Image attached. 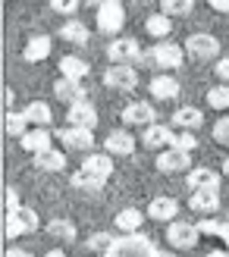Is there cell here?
Segmentation results:
<instances>
[{
  "instance_id": "6da1fadb",
  "label": "cell",
  "mask_w": 229,
  "mask_h": 257,
  "mask_svg": "<svg viewBox=\"0 0 229 257\" xmlns=\"http://www.w3.org/2000/svg\"><path fill=\"white\" fill-rule=\"evenodd\" d=\"M163 251L142 232H123L113 238V245L104 251V257H160Z\"/></svg>"
},
{
  "instance_id": "7a4b0ae2",
  "label": "cell",
  "mask_w": 229,
  "mask_h": 257,
  "mask_svg": "<svg viewBox=\"0 0 229 257\" xmlns=\"http://www.w3.org/2000/svg\"><path fill=\"white\" fill-rule=\"evenodd\" d=\"M185 60V44H173V41H157L148 50V63H154L157 69H179Z\"/></svg>"
},
{
  "instance_id": "3957f363",
  "label": "cell",
  "mask_w": 229,
  "mask_h": 257,
  "mask_svg": "<svg viewBox=\"0 0 229 257\" xmlns=\"http://www.w3.org/2000/svg\"><path fill=\"white\" fill-rule=\"evenodd\" d=\"M167 241H170V248L188 251V248H195L198 241H201V229H198V223H179V220H173L167 226Z\"/></svg>"
},
{
  "instance_id": "277c9868",
  "label": "cell",
  "mask_w": 229,
  "mask_h": 257,
  "mask_svg": "<svg viewBox=\"0 0 229 257\" xmlns=\"http://www.w3.org/2000/svg\"><path fill=\"white\" fill-rule=\"evenodd\" d=\"M104 85L113 88V91H132L138 85V72H135L132 63H113L104 72Z\"/></svg>"
},
{
  "instance_id": "5b68a950",
  "label": "cell",
  "mask_w": 229,
  "mask_h": 257,
  "mask_svg": "<svg viewBox=\"0 0 229 257\" xmlns=\"http://www.w3.org/2000/svg\"><path fill=\"white\" fill-rule=\"evenodd\" d=\"M185 54L192 60H213L220 54V41L207 32H195V35H188V41H185Z\"/></svg>"
},
{
  "instance_id": "8992f818",
  "label": "cell",
  "mask_w": 229,
  "mask_h": 257,
  "mask_svg": "<svg viewBox=\"0 0 229 257\" xmlns=\"http://www.w3.org/2000/svg\"><path fill=\"white\" fill-rule=\"evenodd\" d=\"M38 229V213L32 207H16L7 213V238H19L25 232H35Z\"/></svg>"
},
{
  "instance_id": "52a82bcc",
  "label": "cell",
  "mask_w": 229,
  "mask_h": 257,
  "mask_svg": "<svg viewBox=\"0 0 229 257\" xmlns=\"http://www.w3.org/2000/svg\"><path fill=\"white\" fill-rule=\"evenodd\" d=\"M142 145L145 148H154V151H167L176 145V125L167 122H151L145 132H142Z\"/></svg>"
},
{
  "instance_id": "ba28073f",
  "label": "cell",
  "mask_w": 229,
  "mask_h": 257,
  "mask_svg": "<svg viewBox=\"0 0 229 257\" xmlns=\"http://www.w3.org/2000/svg\"><path fill=\"white\" fill-rule=\"evenodd\" d=\"M123 25H126L123 4H120V0H107V4L97 10V29L104 32V35H117Z\"/></svg>"
},
{
  "instance_id": "9c48e42d",
  "label": "cell",
  "mask_w": 229,
  "mask_h": 257,
  "mask_svg": "<svg viewBox=\"0 0 229 257\" xmlns=\"http://www.w3.org/2000/svg\"><path fill=\"white\" fill-rule=\"evenodd\" d=\"M57 141L63 148H72V151H91L94 148V132L91 128H82V125H66L57 132Z\"/></svg>"
},
{
  "instance_id": "30bf717a",
  "label": "cell",
  "mask_w": 229,
  "mask_h": 257,
  "mask_svg": "<svg viewBox=\"0 0 229 257\" xmlns=\"http://www.w3.org/2000/svg\"><path fill=\"white\" fill-rule=\"evenodd\" d=\"M123 122L126 125H142L148 128L151 122H157V113H154V104H148V100H132V104L123 107Z\"/></svg>"
},
{
  "instance_id": "8fae6325",
  "label": "cell",
  "mask_w": 229,
  "mask_h": 257,
  "mask_svg": "<svg viewBox=\"0 0 229 257\" xmlns=\"http://www.w3.org/2000/svg\"><path fill=\"white\" fill-rule=\"evenodd\" d=\"M157 170L160 173H185L188 163H192V151H182V148H167L157 154Z\"/></svg>"
},
{
  "instance_id": "7c38bea8",
  "label": "cell",
  "mask_w": 229,
  "mask_h": 257,
  "mask_svg": "<svg viewBox=\"0 0 229 257\" xmlns=\"http://www.w3.org/2000/svg\"><path fill=\"white\" fill-rule=\"evenodd\" d=\"M107 57L110 63H135V60H142V44L135 38H113L107 47Z\"/></svg>"
},
{
  "instance_id": "4fadbf2b",
  "label": "cell",
  "mask_w": 229,
  "mask_h": 257,
  "mask_svg": "<svg viewBox=\"0 0 229 257\" xmlns=\"http://www.w3.org/2000/svg\"><path fill=\"white\" fill-rule=\"evenodd\" d=\"M66 122L69 125H82V128H94L97 125V107L88 104V97L75 100V104H69V110H66Z\"/></svg>"
},
{
  "instance_id": "5bb4252c",
  "label": "cell",
  "mask_w": 229,
  "mask_h": 257,
  "mask_svg": "<svg viewBox=\"0 0 229 257\" xmlns=\"http://www.w3.org/2000/svg\"><path fill=\"white\" fill-rule=\"evenodd\" d=\"M188 207L198 213H217L220 207V188H195L188 198Z\"/></svg>"
},
{
  "instance_id": "9a60e30c",
  "label": "cell",
  "mask_w": 229,
  "mask_h": 257,
  "mask_svg": "<svg viewBox=\"0 0 229 257\" xmlns=\"http://www.w3.org/2000/svg\"><path fill=\"white\" fill-rule=\"evenodd\" d=\"M104 148H107V154H113V157H129L135 151V138H132V132H126V128H117V132L107 135Z\"/></svg>"
},
{
  "instance_id": "2e32d148",
  "label": "cell",
  "mask_w": 229,
  "mask_h": 257,
  "mask_svg": "<svg viewBox=\"0 0 229 257\" xmlns=\"http://www.w3.org/2000/svg\"><path fill=\"white\" fill-rule=\"evenodd\" d=\"M35 166L41 173H63L66 170V154L57 151V148H44L35 154Z\"/></svg>"
},
{
  "instance_id": "e0dca14e",
  "label": "cell",
  "mask_w": 229,
  "mask_h": 257,
  "mask_svg": "<svg viewBox=\"0 0 229 257\" xmlns=\"http://www.w3.org/2000/svg\"><path fill=\"white\" fill-rule=\"evenodd\" d=\"M148 216L154 223H173L176 216H179V204H176L173 198H154L148 204Z\"/></svg>"
},
{
  "instance_id": "ac0fdd59",
  "label": "cell",
  "mask_w": 229,
  "mask_h": 257,
  "mask_svg": "<svg viewBox=\"0 0 229 257\" xmlns=\"http://www.w3.org/2000/svg\"><path fill=\"white\" fill-rule=\"evenodd\" d=\"M54 94L60 100H66V104H75V100H85V85L79 79H66V75H60L54 82Z\"/></svg>"
},
{
  "instance_id": "d6986e66",
  "label": "cell",
  "mask_w": 229,
  "mask_h": 257,
  "mask_svg": "<svg viewBox=\"0 0 229 257\" xmlns=\"http://www.w3.org/2000/svg\"><path fill=\"white\" fill-rule=\"evenodd\" d=\"M82 170L94 173V176H100V179H110V173H113V154L88 151V154H85V160H82Z\"/></svg>"
},
{
  "instance_id": "ffe728a7",
  "label": "cell",
  "mask_w": 229,
  "mask_h": 257,
  "mask_svg": "<svg viewBox=\"0 0 229 257\" xmlns=\"http://www.w3.org/2000/svg\"><path fill=\"white\" fill-rule=\"evenodd\" d=\"M19 141H22V148H25V151L38 154V151L50 148V141H54V135L47 132V125H32V128H29V132H25Z\"/></svg>"
},
{
  "instance_id": "44dd1931",
  "label": "cell",
  "mask_w": 229,
  "mask_h": 257,
  "mask_svg": "<svg viewBox=\"0 0 229 257\" xmlns=\"http://www.w3.org/2000/svg\"><path fill=\"white\" fill-rule=\"evenodd\" d=\"M220 179L223 173H213L207 166H195V170H188V188H220Z\"/></svg>"
},
{
  "instance_id": "7402d4cb",
  "label": "cell",
  "mask_w": 229,
  "mask_h": 257,
  "mask_svg": "<svg viewBox=\"0 0 229 257\" xmlns=\"http://www.w3.org/2000/svg\"><path fill=\"white\" fill-rule=\"evenodd\" d=\"M142 223H145V213L138 207H123L117 216H113V226H117L120 232H138Z\"/></svg>"
},
{
  "instance_id": "603a6c76",
  "label": "cell",
  "mask_w": 229,
  "mask_h": 257,
  "mask_svg": "<svg viewBox=\"0 0 229 257\" xmlns=\"http://www.w3.org/2000/svg\"><path fill=\"white\" fill-rule=\"evenodd\" d=\"M47 235L54 241H63V245H72V241L79 238V229H75L72 220H50L47 223Z\"/></svg>"
},
{
  "instance_id": "cb8c5ba5",
  "label": "cell",
  "mask_w": 229,
  "mask_h": 257,
  "mask_svg": "<svg viewBox=\"0 0 229 257\" xmlns=\"http://www.w3.org/2000/svg\"><path fill=\"white\" fill-rule=\"evenodd\" d=\"M173 125L176 128H192V132H198L201 125H204V113H201L198 107H179L173 113Z\"/></svg>"
},
{
  "instance_id": "d4e9b609",
  "label": "cell",
  "mask_w": 229,
  "mask_h": 257,
  "mask_svg": "<svg viewBox=\"0 0 229 257\" xmlns=\"http://www.w3.org/2000/svg\"><path fill=\"white\" fill-rule=\"evenodd\" d=\"M107 185V179H100L94 173H88V170H79V173H72V188H79V191H88V195H100Z\"/></svg>"
},
{
  "instance_id": "484cf974",
  "label": "cell",
  "mask_w": 229,
  "mask_h": 257,
  "mask_svg": "<svg viewBox=\"0 0 229 257\" xmlns=\"http://www.w3.org/2000/svg\"><path fill=\"white\" fill-rule=\"evenodd\" d=\"M47 57H50V38L47 35H38L22 47V60L25 63H38V60H47Z\"/></svg>"
},
{
  "instance_id": "4316f807",
  "label": "cell",
  "mask_w": 229,
  "mask_h": 257,
  "mask_svg": "<svg viewBox=\"0 0 229 257\" xmlns=\"http://www.w3.org/2000/svg\"><path fill=\"white\" fill-rule=\"evenodd\" d=\"M151 94L160 100H173V97H179V82L173 75H154L151 79Z\"/></svg>"
},
{
  "instance_id": "83f0119b",
  "label": "cell",
  "mask_w": 229,
  "mask_h": 257,
  "mask_svg": "<svg viewBox=\"0 0 229 257\" xmlns=\"http://www.w3.org/2000/svg\"><path fill=\"white\" fill-rule=\"evenodd\" d=\"M60 38L63 41H69V44H75V47H82V44H88V29H85V22H63L60 25Z\"/></svg>"
},
{
  "instance_id": "f1b7e54d",
  "label": "cell",
  "mask_w": 229,
  "mask_h": 257,
  "mask_svg": "<svg viewBox=\"0 0 229 257\" xmlns=\"http://www.w3.org/2000/svg\"><path fill=\"white\" fill-rule=\"evenodd\" d=\"M145 29H148V35H151V38H157V41H163V38H167V35L173 32V22H170V16H167V13H154V16H148Z\"/></svg>"
},
{
  "instance_id": "f546056e",
  "label": "cell",
  "mask_w": 229,
  "mask_h": 257,
  "mask_svg": "<svg viewBox=\"0 0 229 257\" xmlns=\"http://www.w3.org/2000/svg\"><path fill=\"white\" fill-rule=\"evenodd\" d=\"M60 72L66 75V79H79V82H85V75H88V63L82 60V57H63L60 60Z\"/></svg>"
},
{
  "instance_id": "4dcf8cb0",
  "label": "cell",
  "mask_w": 229,
  "mask_h": 257,
  "mask_svg": "<svg viewBox=\"0 0 229 257\" xmlns=\"http://www.w3.org/2000/svg\"><path fill=\"white\" fill-rule=\"evenodd\" d=\"M25 116H29L32 125H50L54 122V113H50V107L44 100H32V104L25 107Z\"/></svg>"
},
{
  "instance_id": "1f68e13d",
  "label": "cell",
  "mask_w": 229,
  "mask_h": 257,
  "mask_svg": "<svg viewBox=\"0 0 229 257\" xmlns=\"http://www.w3.org/2000/svg\"><path fill=\"white\" fill-rule=\"evenodd\" d=\"M4 122H7V132H10V135H16V138H22L25 132H29V125H32L29 116H25V110H22V113H7V119H4Z\"/></svg>"
},
{
  "instance_id": "d6a6232c",
  "label": "cell",
  "mask_w": 229,
  "mask_h": 257,
  "mask_svg": "<svg viewBox=\"0 0 229 257\" xmlns=\"http://www.w3.org/2000/svg\"><path fill=\"white\" fill-rule=\"evenodd\" d=\"M160 10L167 16H188L195 10V0H160Z\"/></svg>"
},
{
  "instance_id": "836d02e7",
  "label": "cell",
  "mask_w": 229,
  "mask_h": 257,
  "mask_svg": "<svg viewBox=\"0 0 229 257\" xmlns=\"http://www.w3.org/2000/svg\"><path fill=\"white\" fill-rule=\"evenodd\" d=\"M207 104H210L213 110H229V85H226V82L207 91Z\"/></svg>"
},
{
  "instance_id": "e575fe53",
  "label": "cell",
  "mask_w": 229,
  "mask_h": 257,
  "mask_svg": "<svg viewBox=\"0 0 229 257\" xmlns=\"http://www.w3.org/2000/svg\"><path fill=\"white\" fill-rule=\"evenodd\" d=\"M110 245H113V235L110 232H94V235H88V241H85V248L88 251H97V254H104Z\"/></svg>"
},
{
  "instance_id": "d590c367",
  "label": "cell",
  "mask_w": 229,
  "mask_h": 257,
  "mask_svg": "<svg viewBox=\"0 0 229 257\" xmlns=\"http://www.w3.org/2000/svg\"><path fill=\"white\" fill-rule=\"evenodd\" d=\"M173 148L195 151V148H198V138H195V132H192V128H179V132H176V145H173Z\"/></svg>"
},
{
  "instance_id": "8d00e7d4",
  "label": "cell",
  "mask_w": 229,
  "mask_h": 257,
  "mask_svg": "<svg viewBox=\"0 0 229 257\" xmlns=\"http://www.w3.org/2000/svg\"><path fill=\"white\" fill-rule=\"evenodd\" d=\"M82 0H50V10L60 13V16H72L75 10H79Z\"/></svg>"
},
{
  "instance_id": "74e56055",
  "label": "cell",
  "mask_w": 229,
  "mask_h": 257,
  "mask_svg": "<svg viewBox=\"0 0 229 257\" xmlns=\"http://www.w3.org/2000/svg\"><path fill=\"white\" fill-rule=\"evenodd\" d=\"M213 138H217L220 145H229V116H223V119L213 122Z\"/></svg>"
},
{
  "instance_id": "f35d334b",
  "label": "cell",
  "mask_w": 229,
  "mask_h": 257,
  "mask_svg": "<svg viewBox=\"0 0 229 257\" xmlns=\"http://www.w3.org/2000/svg\"><path fill=\"white\" fill-rule=\"evenodd\" d=\"M220 226L217 220H198V229H201V235H210V238H220Z\"/></svg>"
},
{
  "instance_id": "ab89813d",
  "label": "cell",
  "mask_w": 229,
  "mask_h": 257,
  "mask_svg": "<svg viewBox=\"0 0 229 257\" xmlns=\"http://www.w3.org/2000/svg\"><path fill=\"white\" fill-rule=\"evenodd\" d=\"M213 72L220 75V82L229 85V57H220V60H217V69H213Z\"/></svg>"
},
{
  "instance_id": "60d3db41",
  "label": "cell",
  "mask_w": 229,
  "mask_h": 257,
  "mask_svg": "<svg viewBox=\"0 0 229 257\" xmlns=\"http://www.w3.org/2000/svg\"><path fill=\"white\" fill-rule=\"evenodd\" d=\"M4 204H7V210H16V207H22V204H19V195H16L13 188H7V191H4Z\"/></svg>"
},
{
  "instance_id": "b9f144b4",
  "label": "cell",
  "mask_w": 229,
  "mask_h": 257,
  "mask_svg": "<svg viewBox=\"0 0 229 257\" xmlns=\"http://www.w3.org/2000/svg\"><path fill=\"white\" fill-rule=\"evenodd\" d=\"M210 10H217V13H229V0H207Z\"/></svg>"
},
{
  "instance_id": "7bdbcfd3",
  "label": "cell",
  "mask_w": 229,
  "mask_h": 257,
  "mask_svg": "<svg viewBox=\"0 0 229 257\" xmlns=\"http://www.w3.org/2000/svg\"><path fill=\"white\" fill-rule=\"evenodd\" d=\"M7 257H32V254L25 251V248H10V251H7Z\"/></svg>"
},
{
  "instance_id": "ee69618b",
  "label": "cell",
  "mask_w": 229,
  "mask_h": 257,
  "mask_svg": "<svg viewBox=\"0 0 229 257\" xmlns=\"http://www.w3.org/2000/svg\"><path fill=\"white\" fill-rule=\"evenodd\" d=\"M85 4H88V7H94V10H100V7L107 4V0H85Z\"/></svg>"
},
{
  "instance_id": "f6af8a7d",
  "label": "cell",
  "mask_w": 229,
  "mask_h": 257,
  "mask_svg": "<svg viewBox=\"0 0 229 257\" xmlns=\"http://www.w3.org/2000/svg\"><path fill=\"white\" fill-rule=\"evenodd\" d=\"M207 257H229V251H210Z\"/></svg>"
},
{
  "instance_id": "bcb514c9",
  "label": "cell",
  "mask_w": 229,
  "mask_h": 257,
  "mask_svg": "<svg viewBox=\"0 0 229 257\" xmlns=\"http://www.w3.org/2000/svg\"><path fill=\"white\" fill-rule=\"evenodd\" d=\"M44 257H66V254H63V251H47Z\"/></svg>"
},
{
  "instance_id": "7dc6e473",
  "label": "cell",
  "mask_w": 229,
  "mask_h": 257,
  "mask_svg": "<svg viewBox=\"0 0 229 257\" xmlns=\"http://www.w3.org/2000/svg\"><path fill=\"white\" fill-rule=\"evenodd\" d=\"M223 176H229V157L223 160Z\"/></svg>"
},
{
  "instance_id": "c3c4849f",
  "label": "cell",
  "mask_w": 229,
  "mask_h": 257,
  "mask_svg": "<svg viewBox=\"0 0 229 257\" xmlns=\"http://www.w3.org/2000/svg\"><path fill=\"white\" fill-rule=\"evenodd\" d=\"M160 257H173V254H170V251H163V254H160Z\"/></svg>"
}]
</instances>
